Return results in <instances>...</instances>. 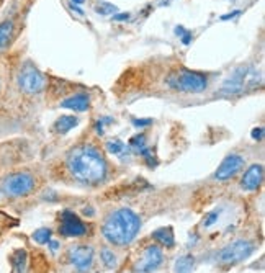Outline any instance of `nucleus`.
I'll return each instance as SVG.
<instances>
[{
  "instance_id": "nucleus-1",
  "label": "nucleus",
  "mask_w": 265,
  "mask_h": 273,
  "mask_svg": "<svg viewBox=\"0 0 265 273\" xmlns=\"http://www.w3.org/2000/svg\"><path fill=\"white\" fill-rule=\"evenodd\" d=\"M67 168L76 180L97 183L105 177L106 164L102 154L92 146H79L67 154Z\"/></svg>"
},
{
  "instance_id": "nucleus-2",
  "label": "nucleus",
  "mask_w": 265,
  "mask_h": 273,
  "mask_svg": "<svg viewBox=\"0 0 265 273\" xmlns=\"http://www.w3.org/2000/svg\"><path fill=\"white\" fill-rule=\"evenodd\" d=\"M141 221L138 214L129 208L113 211L103 224V236L108 242L115 246H128L138 236Z\"/></svg>"
},
{
  "instance_id": "nucleus-3",
  "label": "nucleus",
  "mask_w": 265,
  "mask_h": 273,
  "mask_svg": "<svg viewBox=\"0 0 265 273\" xmlns=\"http://www.w3.org/2000/svg\"><path fill=\"white\" fill-rule=\"evenodd\" d=\"M262 82V75L252 65H239L229 77L223 82L220 88L221 95H241L249 88H255L257 84Z\"/></svg>"
},
{
  "instance_id": "nucleus-4",
  "label": "nucleus",
  "mask_w": 265,
  "mask_h": 273,
  "mask_svg": "<svg viewBox=\"0 0 265 273\" xmlns=\"http://www.w3.org/2000/svg\"><path fill=\"white\" fill-rule=\"evenodd\" d=\"M165 84L174 90L185 93H200L208 87V79L195 70L179 69L167 75Z\"/></svg>"
},
{
  "instance_id": "nucleus-5",
  "label": "nucleus",
  "mask_w": 265,
  "mask_h": 273,
  "mask_svg": "<svg viewBox=\"0 0 265 273\" xmlns=\"http://www.w3.org/2000/svg\"><path fill=\"white\" fill-rule=\"evenodd\" d=\"M18 88L26 93V95H36V93L43 92L46 87L44 75L40 72L31 63H26L18 72L17 77Z\"/></svg>"
},
{
  "instance_id": "nucleus-6",
  "label": "nucleus",
  "mask_w": 265,
  "mask_h": 273,
  "mask_svg": "<svg viewBox=\"0 0 265 273\" xmlns=\"http://www.w3.org/2000/svg\"><path fill=\"white\" fill-rule=\"evenodd\" d=\"M35 188V178L31 173L26 172H18L8 175L5 180H3L2 190L7 196H12V198H20V196H26L33 191Z\"/></svg>"
},
{
  "instance_id": "nucleus-7",
  "label": "nucleus",
  "mask_w": 265,
  "mask_h": 273,
  "mask_svg": "<svg viewBox=\"0 0 265 273\" xmlns=\"http://www.w3.org/2000/svg\"><path fill=\"white\" fill-rule=\"evenodd\" d=\"M254 251H255V247L252 242L234 241V242L227 244L226 247H223L221 251L218 252V262L223 263V265H234V263H239L245 260L247 257H250Z\"/></svg>"
},
{
  "instance_id": "nucleus-8",
  "label": "nucleus",
  "mask_w": 265,
  "mask_h": 273,
  "mask_svg": "<svg viewBox=\"0 0 265 273\" xmlns=\"http://www.w3.org/2000/svg\"><path fill=\"white\" fill-rule=\"evenodd\" d=\"M162 251L157 246H147L141 253V258L134 263L133 273H152L162 263Z\"/></svg>"
},
{
  "instance_id": "nucleus-9",
  "label": "nucleus",
  "mask_w": 265,
  "mask_h": 273,
  "mask_svg": "<svg viewBox=\"0 0 265 273\" xmlns=\"http://www.w3.org/2000/svg\"><path fill=\"white\" fill-rule=\"evenodd\" d=\"M61 232L67 237H79L87 232V226L72 211H62L61 214Z\"/></svg>"
},
{
  "instance_id": "nucleus-10",
  "label": "nucleus",
  "mask_w": 265,
  "mask_h": 273,
  "mask_svg": "<svg viewBox=\"0 0 265 273\" xmlns=\"http://www.w3.org/2000/svg\"><path fill=\"white\" fill-rule=\"evenodd\" d=\"M69 258L79 273H85L90 270L94 262V249L90 246H77L69 252Z\"/></svg>"
},
{
  "instance_id": "nucleus-11",
  "label": "nucleus",
  "mask_w": 265,
  "mask_h": 273,
  "mask_svg": "<svg viewBox=\"0 0 265 273\" xmlns=\"http://www.w3.org/2000/svg\"><path fill=\"white\" fill-rule=\"evenodd\" d=\"M244 166V159L241 157L239 154H229L224 157V161H223L220 164V167L216 168L215 172V178L216 180H229V178H232L238 173L241 168H243Z\"/></svg>"
},
{
  "instance_id": "nucleus-12",
  "label": "nucleus",
  "mask_w": 265,
  "mask_h": 273,
  "mask_svg": "<svg viewBox=\"0 0 265 273\" xmlns=\"http://www.w3.org/2000/svg\"><path fill=\"white\" fill-rule=\"evenodd\" d=\"M262 180H264V167L260 164H254V166H250L245 170L243 180H241V187L247 191H252L260 187Z\"/></svg>"
},
{
  "instance_id": "nucleus-13",
  "label": "nucleus",
  "mask_w": 265,
  "mask_h": 273,
  "mask_svg": "<svg viewBox=\"0 0 265 273\" xmlns=\"http://www.w3.org/2000/svg\"><path fill=\"white\" fill-rule=\"evenodd\" d=\"M61 106L67 108V110L82 113L90 106V97H88L87 93H76V95H71V97H67L66 100H62Z\"/></svg>"
},
{
  "instance_id": "nucleus-14",
  "label": "nucleus",
  "mask_w": 265,
  "mask_h": 273,
  "mask_svg": "<svg viewBox=\"0 0 265 273\" xmlns=\"http://www.w3.org/2000/svg\"><path fill=\"white\" fill-rule=\"evenodd\" d=\"M15 36V23L13 20H5L0 23V53L8 49Z\"/></svg>"
},
{
  "instance_id": "nucleus-15",
  "label": "nucleus",
  "mask_w": 265,
  "mask_h": 273,
  "mask_svg": "<svg viewBox=\"0 0 265 273\" xmlns=\"http://www.w3.org/2000/svg\"><path fill=\"white\" fill-rule=\"evenodd\" d=\"M152 239L165 247H174V244H175V237H174V231H172V228H161V229L154 231V232H152Z\"/></svg>"
},
{
  "instance_id": "nucleus-16",
  "label": "nucleus",
  "mask_w": 265,
  "mask_h": 273,
  "mask_svg": "<svg viewBox=\"0 0 265 273\" xmlns=\"http://www.w3.org/2000/svg\"><path fill=\"white\" fill-rule=\"evenodd\" d=\"M77 125H79V120L76 118V116H72V115H62L61 118H58V121H56L54 129L58 131L59 134H66L71 129L76 128Z\"/></svg>"
},
{
  "instance_id": "nucleus-17",
  "label": "nucleus",
  "mask_w": 265,
  "mask_h": 273,
  "mask_svg": "<svg viewBox=\"0 0 265 273\" xmlns=\"http://www.w3.org/2000/svg\"><path fill=\"white\" fill-rule=\"evenodd\" d=\"M193 265H195V257L187 253V255H182L180 258H177L175 260L174 272L175 273H192Z\"/></svg>"
},
{
  "instance_id": "nucleus-18",
  "label": "nucleus",
  "mask_w": 265,
  "mask_h": 273,
  "mask_svg": "<svg viewBox=\"0 0 265 273\" xmlns=\"http://www.w3.org/2000/svg\"><path fill=\"white\" fill-rule=\"evenodd\" d=\"M106 150L113 155H123L126 152V144L122 139H111L106 143Z\"/></svg>"
},
{
  "instance_id": "nucleus-19",
  "label": "nucleus",
  "mask_w": 265,
  "mask_h": 273,
  "mask_svg": "<svg viewBox=\"0 0 265 273\" xmlns=\"http://www.w3.org/2000/svg\"><path fill=\"white\" fill-rule=\"evenodd\" d=\"M128 146H129V147H131L136 154H139L144 147H146V136H144V134L133 136V138L129 139Z\"/></svg>"
},
{
  "instance_id": "nucleus-20",
  "label": "nucleus",
  "mask_w": 265,
  "mask_h": 273,
  "mask_svg": "<svg viewBox=\"0 0 265 273\" xmlns=\"http://www.w3.org/2000/svg\"><path fill=\"white\" fill-rule=\"evenodd\" d=\"M13 267L18 273H23L26 268V252L25 251H18L15 255H13Z\"/></svg>"
},
{
  "instance_id": "nucleus-21",
  "label": "nucleus",
  "mask_w": 265,
  "mask_h": 273,
  "mask_svg": "<svg viewBox=\"0 0 265 273\" xmlns=\"http://www.w3.org/2000/svg\"><path fill=\"white\" fill-rule=\"evenodd\" d=\"M51 229L48 228H41L38 231H35L33 232V241L38 242V244H48L51 241Z\"/></svg>"
},
{
  "instance_id": "nucleus-22",
  "label": "nucleus",
  "mask_w": 265,
  "mask_h": 273,
  "mask_svg": "<svg viewBox=\"0 0 265 273\" xmlns=\"http://www.w3.org/2000/svg\"><path fill=\"white\" fill-rule=\"evenodd\" d=\"M100 258H102V262H103V265L106 268H115L116 267V257L110 249H103V251L100 252Z\"/></svg>"
},
{
  "instance_id": "nucleus-23",
  "label": "nucleus",
  "mask_w": 265,
  "mask_h": 273,
  "mask_svg": "<svg viewBox=\"0 0 265 273\" xmlns=\"http://www.w3.org/2000/svg\"><path fill=\"white\" fill-rule=\"evenodd\" d=\"M116 10H118V7H115L113 3L108 2H100L95 5V12L100 13V15H115Z\"/></svg>"
},
{
  "instance_id": "nucleus-24",
  "label": "nucleus",
  "mask_w": 265,
  "mask_h": 273,
  "mask_svg": "<svg viewBox=\"0 0 265 273\" xmlns=\"http://www.w3.org/2000/svg\"><path fill=\"white\" fill-rule=\"evenodd\" d=\"M139 154H141L143 157L146 159V162H147V166H149V167H156V166H157V159L154 157V154H152V150H149V149L144 147Z\"/></svg>"
},
{
  "instance_id": "nucleus-25",
  "label": "nucleus",
  "mask_w": 265,
  "mask_h": 273,
  "mask_svg": "<svg viewBox=\"0 0 265 273\" xmlns=\"http://www.w3.org/2000/svg\"><path fill=\"white\" fill-rule=\"evenodd\" d=\"M113 123V118H110V116H103V118H100L99 121H97V125H95V128L97 131H99L100 134H103V131H105V126H108Z\"/></svg>"
},
{
  "instance_id": "nucleus-26",
  "label": "nucleus",
  "mask_w": 265,
  "mask_h": 273,
  "mask_svg": "<svg viewBox=\"0 0 265 273\" xmlns=\"http://www.w3.org/2000/svg\"><path fill=\"white\" fill-rule=\"evenodd\" d=\"M218 216H220V211H213V213H210L206 216V218L203 219V226L204 228H210V226H213L218 221Z\"/></svg>"
},
{
  "instance_id": "nucleus-27",
  "label": "nucleus",
  "mask_w": 265,
  "mask_h": 273,
  "mask_svg": "<svg viewBox=\"0 0 265 273\" xmlns=\"http://www.w3.org/2000/svg\"><path fill=\"white\" fill-rule=\"evenodd\" d=\"M133 125L136 126V128H144V126H149V125H152V120H151V118L133 120Z\"/></svg>"
},
{
  "instance_id": "nucleus-28",
  "label": "nucleus",
  "mask_w": 265,
  "mask_h": 273,
  "mask_svg": "<svg viewBox=\"0 0 265 273\" xmlns=\"http://www.w3.org/2000/svg\"><path fill=\"white\" fill-rule=\"evenodd\" d=\"M129 13L128 12H123V13H115V15H111V20H115V21H126L129 20Z\"/></svg>"
},
{
  "instance_id": "nucleus-29",
  "label": "nucleus",
  "mask_w": 265,
  "mask_h": 273,
  "mask_svg": "<svg viewBox=\"0 0 265 273\" xmlns=\"http://www.w3.org/2000/svg\"><path fill=\"white\" fill-rule=\"evenodd\" d=\"M250 136H252V139L260 141V139L264 138V128H254L252 133H250Z\"/></svg>"
},
{
  "instance_id": "nucleus-30",
  "label": "nucleus",
  "mask_w": 265,
  "mask_h": 273,
  "mask_svg": "<svg viewBox=\"0 0 265 273\" xmlns=\"http://www.w3.org/2000/svg\"><path fill=\"white\" fill-rule=\"evenodd\" d=\"M180 40H182V43H183L185 46L190 44V43H192V33H190V31H185L183 35L180 36Z\"/></svg>"
},
{
  "instance_id": "nucleus-31",
  "label": "nucleus",
  "mask_w": 265,
  "mask_h": 273,
  "mask_svg": "<svg viewBox=\"0 0 265 273\" xmlns=\"http://www.w3.org/2000/svg\"><path fill=\"white\" fill-rule=\"evenodd\" d=\"M239 13H241L239 10H234V12H231V13H226V15H223V17H221V20H223V21H226V20H229V18L238 17Z\"/></svg>"
},
{
  "instance_id": "nucleus-32",
  "label": "nucleus",
  "mask_w": 265,
  "mask_h": 273,
  "mask_svg": "<svg viewBox=\"0 0 265 273\" xmlns=\"http://www.w3.org/2000/svg\"><path fill=\"white\" fill-rule=\"evenodd\" d=\"M69 7H71L74 12H77L79 15H83V10H82V8H79V5H76V3H71V5H69Z\"/></svg>"
},
{
  "instance_id": "nucleus-33",
  "label": "nucleus",
  "mask_w": 265,
  "mask_h": 273,
  "mask_svg": "<svg viewBox=\"0 0 265 273\" xmlns=\"http://www.w3.org/2000/svg\"><path fill=\"white\" fill-rule=\"evenodd\" d=\"M48 244H49V247H51V251H53V252H56V249L59 247V244L56 242V241H49Z\"/></svg>"
},
{
  "instance_id": "nucleus-34",
  "label": "nucleus",
  "mask_w": 265,
  "mask_h": 273,
  "mask_svg": "<svg viewBox=\"0 0 265 273\" xmlns=\"http://www.w3.org/2000/svg\"><path fill=\"white\" fill-rule=\"evenodd\" d=\"M72 3H76V5H82L83 0H72Z\"/></svg>"
}]
</instances>
